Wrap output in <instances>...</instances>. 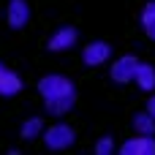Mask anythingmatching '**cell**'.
I'll use <instances>...</instances> for the list:
<instances>
[{
	"label": "cell",
	"instance_id": "1",
	"mask_svg": "<svg viewBox=\"0 0 155 155\" xmlns=\"http://www.w3.org/2000/svg\"><path fill=\"white\" fill-rule=\"evenodd\" d=\"M38 93H41V101H44V109L52 114V117H63L74 109L76 104V87L68 76H60V74H49L38 82Z\"/></svg>",
	"mask_w": 155,
	"mask_h": 155
},
{
	"label": "cell",
	"instance_id": "2",
	"mask_svg": "<svg viewBox=\"0 0 155 155\" xmlns=\"http://www.w3.org/2000/svg\"><path fill=\"white\" fill-rule=\"evenodd\" d=\"M41 139H44V144H46L49 150L60 153V150H68V147L76 142V134H74V128H71L68 123H54V125L44 128Z\"/></svg>",
	"mask_w": 155,
	"mask_h": 155
},
{
	"label": "cell",
	"instance_id": "3",
	"mask_svg": "<svg viewBox=\"0 0 155 155\" xmlns=\"http://www.w3.org/2000/svg\"><path fill=\"white\" fill-rule=\"evenodd\" d=\"M136 68H139V60L131 57V54H125V57H117V60L112 63L109 76H112L117 84H128V82H134V76H136Z\"/></svg>",
	"mask_w": 155,
	"mask_h": 155
},
{
	"label": "cell",
	"instance_id": "4",
	"mask_svg": "<svg viewBox=\"0 0 155 155\" xmlns=\"http://www.w3.org/2000/svg\"><path fill=\"white\" fill-rule=\"evenodd\" d=\"M112 57V46L106 41H90L84 49H82V63L95 68V65H104L106 60Z\"/></svg>",
	"mask_w": 155,
	"mask_h": 155
},
{
	"label": "cell",
	"instance_id": "5",
	"mask_svg": "<svg viewBox=\"0 0 155 155\" xmlns=\"http://www.w3.org/2000/svg\"><path fill=\"white\" fill-rule=\"evenodd\" d=\"M5 19H8V27L11 30H22L30 22V5H27V0H8Z\"/></svg>",
	"mask_w": 155,
	"mask_h": 155
},
{
	"label": "cell",
	"instance_id": "6",
	"mask_svg": "<svg viewBox=\"0 0 155 155\" xmlns=\"http://www.w3.org/2000/svg\"><path fill=\"white\" fill-rule=\"evenodd\" d=\"M120 153L123 155H155V139L147 136V134H136L134 139H125Z\"/></svg>",
	"mask_w": 155,
	"mask_h": 155
},
{
	"label": "cell",
	"instance_id": "7",
	"mask_svg": "<svg viewBox=\"0 0 155 155\" xmlns=\"http://www.w3.org/2000/svg\"><path fill=\"white\" fill-rule=\"evenodd\" d=\"M76 38H79V33L74 27H60L49 38V52H65V49H71L76 44Z\"/></svg>",
	"mask_w": 155,
	"mask_h": 155
},
{
	"label": "cell",
	"instance_id": "8",
	"mask_svg": "<svg viewBox=\"0 0 155 155\" xmlns=\"http://www.w3.org/2000/svg\"><path fill=\"white\" fill-rule=\"evenodd\" d=\"M19 90H22V76L0 63V95L8 98V95H16Z\"/></svg>",
	"mask_w": 155,
	"mask_h": 155
},
{
	"label": "cell",
	"instance_id": "9",
	"mask_svg": "<svg viewBox=\"0 0 155 155\" xmlns=\"http://www.w3.org/2000/svg\"><path fill=\"white\" fill-rule=\"evenodd\" d=\"M134 82H136V87H139L142 93H153L155 90V68L150 65V63H139Z\"/></svg>",
	"mask_w": 155,
	"mask_h": 155
},
{
	"label": "cell",
	"instance_id": "10",
	"mask_svg": "<svg viewBox=\"0 0 155 155\" xmlns=\"http://www.w3.org/2000/svg\"><path fill=\"white\" fill-rule=\"evenodd\" d=\"M19 134H22V139H27V142L38 139V136L44 134V120H41V117H27V120L22 123Z\"/></svg>",
	"mask_w": 155,
	"mask_h": 155
},
{
	"label": "cell",
	"instance_id": "11",
	"mask_svg": "<svg viewBox=\"0 0 155 155\" xmlns=\"http://www.w3.org/2000/svg\"><path fill=\"white\" fill-rule=\"evenodd\" d=\"M134 131L136 134H147V136H155V117L150 112H139L134 117Z\"/></svg>",
	"mask_w": 155,
	"mask_h": 155
},
{
	"label": "cell",
	"instance_id": "12",
	"mask_svg": "<svg viewBox=\"0 0 155 155\" xmlns=\"http://www.w3.org/2000/svg\"><path fill=\"white\" fill-rule=\"evenodd\" d=\"M142 27H144V33H147V38H153L155 41V0H150L144 8H142Z\"/></svg>",
	"mask_w": 155,
	"mask_h": 155
},
{
	"label": "cell",
	"instance_id": "13",
	"mask_svg": "<svg viewBox=\"0 0 155 155\" xmlns=\"http://www.w3.org/2000/svg\"><path fill=\"white\" fill-rule=\"evenodd\" d=\"M95 153H98V155H109V153H114V142H112L109 136L98 139V144H95Z\"/></svg>",
	"mask_w": 155,
	"mask_h": 155
},
{
	"label": "cell",
	"instance_id": "14",
	"mask_svg": "<svg viewBox=\"0 0 155 155\" xmlns=\"http://www.w3.org/2000/svg\"><path fill=\"white\" fill-rule=\"evenodd\" d=\"M147 112L155 117V95H150V101H147Z\"/></svg>",
	"mask_w": 155,
	"mask_h": 155
}]
</instances>
